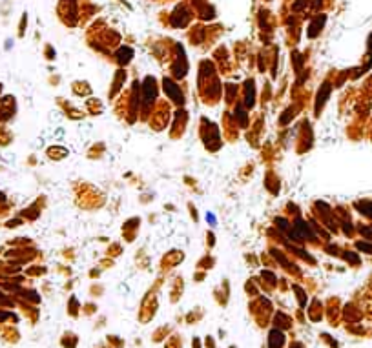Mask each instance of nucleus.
<instances>
[{
    "label": "nucleus",
    "mask_w": 372,
    "mask_h": 348,
    "mask_svg": "<svg viewBox=\"0 0 372 348\" xmlns=\"http://www.w3.org/2000/svg\"><path fill=\"white\" fill-rule=\"evenodd\" d=\"M164 86H166V90H168V93H170V97L174 95V98L177 100V104H181L182 97H181V93L177 91V86H174V84H170V80H164Z\"/></svg>",
    "instance_id": "f257e3e1"
},
{
    "label": "nucleus",
    "mask_w": 372,
    "mask_h": 348,
    "mask_svg": "<svg viewBox=\"0 0 372 348\" xmlns=\"http://www.w3.org/2000/svg\"><path fill=\"white\" fill-rule=\"evenodd\" d=\"M359 248H361V250H365V252H372L371 244H363V242H359Z\"/></svg>",
    "instance_id": "f03ea898"
}]
</instances>
